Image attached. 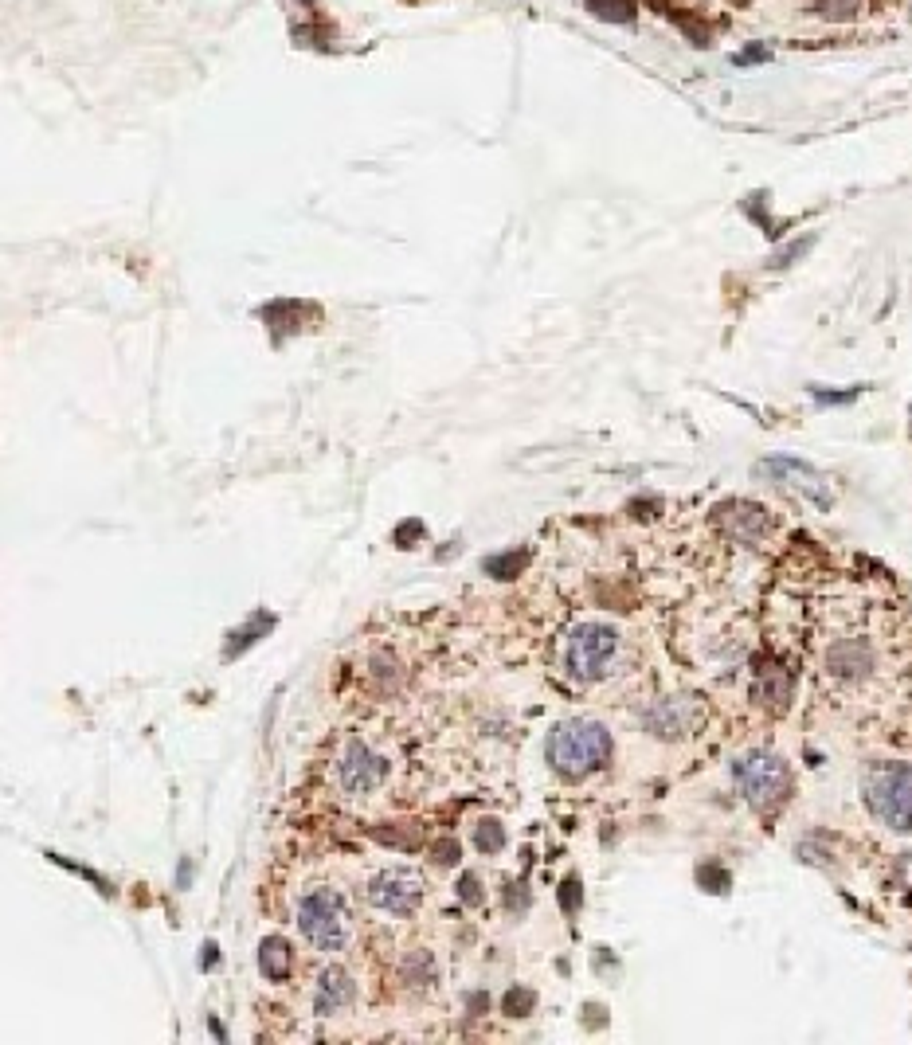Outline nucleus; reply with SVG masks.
Returning a JSON list of instances; mask_svg holds the SVG:
<instances>
[{"label":"nucleus","mask_w":912,"mask_h":1045,"mask_svg":"<svg viewBox=\"0 0 912 1045\" xmlns=\"http://www.w3.org/2000/svg\"><path fill=\"white\" fill-rule=\"evenodd\" d=\"M368 901L376 909L392 912V916H411L423 901V877L408 869V865H392V869H380L372 881H368Z\"/></svg>","instance_id":"nucleus-6"},{"label":"nucleus","mask_w":912,"mask_h":1045,"mask_svg":"<svg viewBox=\"0 0 912 1045\" xmlns=\"http://www.w3.org/2000/svg\"><path fill=\"white\" fill-rule=\"evenodd\" d=\"M815 400L819 404H850V400H858V388H850V392H822V388H815Z\"/></svg>","instance_id":"nucleus-23"},{"label":"nucleus","mask_w":912,"mask_h":1045,"mask_svg":"<svg viewBox=\"0 0 912 1045\" xmlns=\"http://www.w3.org/2000/svg\"><path fill=\"white\" fill-rule=\"evenodd\" d=\"M607 756H611V732L588 717L560 721L548 736V764L568 779H580V775L603 768Z\"/></svg>","instance_id":"nucleus-1"},{"label":"nucleus","mask_w":912,"mask_h":1045,"mask_svg":"<svg viewBox=\"0 0 912 1045\" xmlns=\"http://www.w3.org/2000/svg\"><path fill=\"white\" fill-rule=\"evenodd\" d=\"M717 521L725 525V533L736 537L740 545H760V537L768 533V509L752 505V501H729L717 509Z\"/></svg>","instance_id":"nucleus-9"},{"label":"nucleus","mask_w":912,"mask_h":1045,"mask_svg":"<svg viewBox=\"0 0 912 1045\" xmlns=\"http://www.w3.org/2000/svg\"><path fill=\"white\" fill-rule=\"evenodd\" d=\"M505 1014H513V1018H525L529 1010H533V991H525V987H513L509 995H505Z\"/></svg>","instance_id":"nucleus-19"},{"label":"nucleus","mask_w":912,"mask_h":1045,"mask_svg":"<svg viewBox=\"0 0 912 1045\" xmlns=\"http://www.w3.org/2000/svg\"><path fill=\"white\" fill-rule=\"evenodd\" d=\"M811 12H819L822 20H854L862 0H811Z\"/></svg>","instance_id":"nucleus-16"},{"label":"nucleus","mask_w":912,"mask_h":1045,"mask_svg":"<svg viewBox=\"0 0 912 1045\" xmlns=\"http://www.w3.org/2000/svg\"><path fill=\"white\" fill-rule=\"evenodd\" d=\"M525 552H517V556H498V560H486V572H494V576H502V580H509V576H517L521 568H525Z\"/></svg>","instance_id":"nucleus-18"},{"label":"nucleus","mask_w":912,"mask_h":1045,"mask_svg":"<svg viewBox=\"0 0 912 1045\" xmlns=\"http://www.w3.org/2000/svg\"><path fill=\"white\" fill-rule=\"evenodd\" d=\"M302 4H310V0H302Z\"/></svg>","instance_id":"nucleus-26"},{"label":"nucleus","mask_w":912,"mask_h":1045,"mask_svg":"<svg viewBox=\"0 0 912 1045\" xmlns=\"http://www.w3.org/2000/svg\"><path fill=\"white\" fill-rule=\"evenodd\" d=\"M697 881H701L709 893H725V889H729V873H725L721 865H713V862L697 869Z\"/></svg>","instance_id":"nucleus-17"},{"label":"nucleus","mask_w":912,"mask_h":1045,"mask_svg":"<svg viewBox=\"0 0 912 1045\" xmlns=\"http://www.w3.org/2000/svg\"><path fill=\"white\" fill-rule=\"evenodd\" d=\"M588 12L607 24H635V16H639L635 0H588Z\"/></svg>","instance_id":"nucleus-14"},{"label":"nucleus","mask_w":912,"mask_h":1045,"mask_svg":"<svg viewBox=\"0 0 912 1045\" xmlns=\"http://www.w3.org/2000/svg\"><path fill=\"white\" fill-rule=\"evenodd\" d=\"M811 243H815V235H803V239H799L795 247H787L783 255H772V263H768V267H787V263H795V259H799V255H803Z\"/></svg>","instance_id":"nucleus-20"},{"label":"nucleus","mask_w":912,"mask_h":1045,"mask_svg":"<svg viewBox=\"0 0 912 1045\" xmlns=\"http://www.w3.org/2000/svg\"><path fill=\"white\" fill-rule=\"evenodd\" d=\"M756 701L768 705L772 713H779L791 701V674L783 666H768L756 674Z\"/></svg>","instance_id":"nucleus-12"},{"label":"nucleus","mask_w":912,"mask_h":1045,"mask_svg":"<svg viewBox=\"0 0 912 1045\" xmlns=\"http://www.w3.org/2000/svg\"><path fill=\"white\" fill-rule=\"evenodd\" d=\"M458 897H462L466 905H478V901H482V881H478L474 873H466V877L458 881Z\"/></svg>","instance_id":"nucleus-21"},{"label":"nucleus","mask_w":912,"mask_h":1045,"mask_svg":"<svg viewBox=\"0 0 912 1045\" xmlns=\"http://www.w3.org/2000/svg\"><path fill=\"white\" fill-rule=\"evenodd\" d=\"M615 658H619V635L615 627L603 623H580L564 646V666L576 682H599L615 666Z\"/></svg>","instance_id":"nucleus-4"},{"label":"nucleus","mask_w":912,"mask_h":1045,"mask_svg":"<svg viewBox=\"0 0 912 1045\" xmlns=\"http://www.w3.org/2000/svg\"><path fill=\"white\" fill-rule=\"evenodd\" d=\"M435 862H439V865H455L458 862V846H455V842H439V846H435Z\"/></svg>","instance_id":"nucleus-24"},{"label":"nucleus","mask_w":912,"mask_h":1045,"mask_svg":"<svg viewBox=\"0 0 912 1045\" xmlns=\"http://www.w3.org/2000/svg\"><path fill=\"white\" fill-rule=\"evenodd\" d=\"M729 4H732V8H748L752 0H729Z\"/></svg>","instance_id":"nucleus-25"},{"label":"nucleus","mask_w":912,"mask_h":1045,"mask_svg":"<svg viewBox=\"0 0 912 1045\" xmlns=\"http://www.w3.org/2000/svg\"><path fill=\"white\" fill-rule=\"evenodd\" d=\"M474 846L482 850V854H498L505 846V830L498 818H482L478 826H474Z\"/></svg>","instance_id":"nucleus-15"},{"label":"nucleus","mask_w":912,"mask_h":1045,"mask_svg":"<svg viewBox=\"0 0 912 1045\" xmlns=\"http://www.w3.org/2000/svg\"><path fill=\"white\" fill-rule=\"evenodd\" d=\"M736 783L752 807H776L791 791V768L772 752H752L736 764Z\"/></svg>","instance_id":"nucleus-5"},{"label":"nucleus","mask_w":912,"mask_h":1045,"mask_svg":"<svg viewBox=\"0 0 912 1045\" xmlns=\"http://www.w3.org/2000/svg\"><path fill=\"white\" fill-rule=\"evenodd\" d=\"M384 775H388L384 756H376L361 740H349V744H345V752H341V760H337V783H341L349 795H365L372 787H380Z\"/></svg>","instance_id":"nucleus-7"},{"label":"nucleus","mask_w":912,"mask_h":1045,"mask_svg":"<svg viewBox=\"0 0 912 1045\" xmlns=\"http://www.w3.org/2000/svg\"><path fill=\"white\" fill-rule=\"evenodd\" d=\"M298 928L318 952H341L349 944V909L341 893L314 889L298 901Z\"/></svg>","instance_id":"nucleus-3"},{"label":"nucleus","mask_w":912,"mask_h":1045,"mask_svg":"<svg viewBox=\"0 0 912 1045\" xmlns=\"http://www.w3.org/2000/svg\"><path fill=\"white\" fill-rule=\"evenodd\" d=\"M701 725V709L697 701L689 697H666V701H654V709L646 713V728L662 740H678V736H689L693 728Z\"/></svg>","instance_id":"nucleus-8"},{"label":"nucleus","mask_w":912,"mask_h":1045,"mask_svg":"<svg viewBox=\"0 0 912 1045\" xmlns=\"http://www.w3.org/2000/svg\"><path fill=\"white\" fill-rule=\"evenodd\" d=\"M259 967L267 979H282L290 971V944L282 936H267L263 948H259Z\"/></svg>","instance_id":"nucleus-13"},{"label":"nucleus","mask_w":912,"mask_h":1045,"mask_svg":"<svg viewBox=\"0 0 912 1045\" xmlns=\"http://www.w3.org/2000/svg\"><path fill=\"white\" fill-rule=\"evenodd\" d=\"M349 1002H353V979H349L341 967L321 971L318 991H314V1010H318V1014H337V1010L349 1006Z\"/></svg>","instance_id":"nucleus-11"},{"label":"nucleus","mask_w":912,"mask_h":1045,"mask_svg":"<svg viewBox=\"0 0 912 1045\" xmlns=\"http://www.w3.org/2000/svg\"><path fill=\"white\" fill-rule=\"evenodd\" d=\"M826 666H830V674L842 678V682H862L869 670H873V650H869V642H862V638H846V642L830 646Z\"/></svg>","instance_id":"nucleus-10"},{"label":"nucleus","mask_w":912,"mask_h":1045,"mask_svg":"<svg viewBox=\"0 0 912 1045\" xmlns=\"http://www.w3.org/2000/svg\"><path fill=\"white\" fill-rule=\"evenodd\" d=\"M560 905L572 912V909H580V881L576 877H568L564 885H560Z\"/></svg>","instance_id":"nucleus-22"},{"label":"nucleus","mask_w":912,"mask_h":1045,"mask_svg":"<svg viewBox=\"0 0 912 1045\" xmlns=\"http://www.w3.org/2000/svg\"><path fill=\"white\" fill-rule=\"evenodd\" d=\"M869 811L893 830H912V764H873L866 772Z\"/></svg>","instance_id":"nucleus-2"}]
</instances>
